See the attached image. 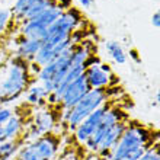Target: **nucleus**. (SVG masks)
I'll return each mask as SVG.
<instances>
[{
    "label": "nucleus",
    "instance_id": "9b49d317",
    "mask_svg": "<svg viewBox=\"0 0 160 160\" xmlns=\"http://www.w3.org/2000/svg\"><path fill=\"white\" fill-rule=\"evenodd\" d=\"M13 42H15V48L12 50V54L28 61H34L35 55L38 54L39 48L42 47V41L39 39L26 38L19 34L13 37Z\"/></svg>",
    "mask_w": 160,
    "mask_h": 160
},
{
    "label": "nucleus",
    "instance_id": "5701e85b",
    "mask_svg": "<svg viewBox=\"0 0 160 160\" xmlns=\"http://www.w3.org/2000/svg\"><path fill=\"white\" fill-rule=\"evenodd\" d=\"M92 160H106V159H105V157H99V156H95V157H93Z\"/></svg>",
    "mask_w": 160,
    "mask_h": 160
},
{
    "label": "nucleus",
    "instance_id": "393cba45",
    "mask_svg": "<svg viewBox=\"0 0 160 160\" xmlns=\"http://www.w3.org/2000/svg\"><path fill=\"white\" fill-rule=\"evenodd\" d=\"M159 90H160V89H159Z\"/></svg>",
    "mask_w": 160,
    "mask_h": 160
},
{
    "label": "nucleus",
    "instance_id": "dca6fc26",
    "mask_svg": "<svg viewBox=\"0 0 160 160\" xmlns=\"http://www.w3.org/2000/svg\"><path fill=\"white\" fill-rule=\"evenodd\" d=\"M10 41H12L10 37H8V35H0V61H2V60H3L9 52H10V51L8 50L9 42Z\"/></svg>",
    "mask_w": 160,
    "mask_h": 160
},
{
    "label": "nucleus",
    "instance_id": "412c9836",
    "mask_svg": "<svg viewBox=\"0 0 160 160\" xmlns=\"http://www.w3.org/2000/svg\"><path fill=\"white\" fill-rule=\"evenodd\" d=\"M6 140H8V137H6V132H4V127L2 125L0 127V143H3Z\"/></svg>",
    "mask_w": 160,
    "mask_h": 160
},
{
    "label": "nucleus",
    "instance_id": "4be33fe9",
    "mask_svg": "<svg viewBox=\"0 0 160 160\" xmlns=\"http://www.w3.org/2000/svg\"><path fill=\"white\" fill-rule=\"evenodd\" d=\"M156 101H157V103L160 105V90H157V95H156Z\"/></svg>",
    "mask_w": 160,
    "mask_h": 160
},
{
    "label": "nucleus",
    "instance_id": "f8f14e48",
    "mask_svg": "<svg viewBox=\"0 0 160 160\" xmlns=\"http://www.w3.org/2000/svg\"><path fill=\"white\" fill-rule=\"evenodd\" d=\"M25 102H28L31 106H34L35 109H39V108L47 105V102H48V92L42 88V84L35 83L25 93Z\"/></svg>",
    "mask_w": 160,
    "mask_h": 160
},
{
    "label": "nucleus",
    "instance_id": "423d86ee",
    "mask_svg": "<svg viewBox=\"0 0 160 160\" xmlns=\"http://www.w3.org/2000/svg\"><path fill=\"white\" fill-rule=\"evenodd\" d=\"M63 117L64 109L60 103H47L45 106L37 109L31 119V124L26 128L31 140L47 134V132L58 130L60 124L63 121Z\"/></svg>",
    "mask_w": 160,
    "mask_h": 160
},
{
    "label": "nucleus",
    "instance_id": "9d476101",
    "mask_svg": "<svg viewBox=\"0 0 160 160\" xmlns=\"http://www.w3.org/2000/svg\"><path fill=\"white\" fill-rule=\"evenodd\" d=\"M95 154L89 152L86 146L74 138L73 134L64 137L63 146L54 160H92Z\"/></svg>",
    "mask_w": 160,
    "mask_h": 160
},
{
    "label": "nucleus",
    "instance_id": "aec40b11",
    "mask_svg": "<svg viewBox=\"0 0 160 160\" xmlns=\"http://www.w3.org/2000/svg\"><path fill=\"white\" fill-rule=\"evenodd\" d=\"M10 54H12V51H10V52H9V54L6 55L2 61H0V73L3 72V68H4V66H6V63H8V60H9V57H10Z\"/></svg>",
    "mask_w": 160,
    "mask_h": 160
},
{
    "label": "nucleus",
    "instance_id": "1a4fd4ad",
    "mask_svg": "<svg viewBox=\"0 0 160 160\" xmlns=\"http://www.w3.org/2000/svg\"><path fill=\"white\" fill-rule=\"evenodd\" d=\"M89 90H90V86H89L84 74H82V76H79L77 79L73 80L72 83L63 90L58 103L61 105L64 112H66L67 109H70V108H73V106L76 105Z\"/></svg>",
    "mask_w": 160,
    "mask_h": 160
},
{
    "label": "nucleus",
    "instance_id": "0eeeda50",
    "mask_svg": "<svg viewBox=\"0 0 160 160\" xmlns=\"http://www.w3.org/2000/svg\"><path fill=\"white\" fill-rule=\"evenodd\" d=\"M82 22H83V19H82L80 10L70 6L50 26L47 37L44 38V42H47V44H63V42L72 41L73 34L79 29Z\"/></svg>",
    "mask_w": 160,
    "mask_h": 160
},
{
    "label": "nucleus",
    "instance_id": "39448f33",
    "mask_svg": "<svg viewBox=\"0 0 160 160\" xmlns=\"http://www.w3.org/2000/svg\"><path fill=\"white\" fill-rule=\"evenodd\" d=\"M72 6L70 0H58V3L51 6L50 9L44 10L42 13H39L38 16L32 18L29 21H25L21 25L18 34L26 38L32 39H39L44 41V38L47 37V32L50 29V26L58 19L66 9H68Z\"/></svg>",
    "mask_w": 160,
    "mask_h": 160
},
{
    "label": "nucleus",
    "instance_id": "2eb2a0df",
    "mask_svg": "<svg viewBox=\"0 0 160 160\" xmlns=\"http://www.w3.org/2000/svg\"><path fill=\"white\" fill-rule=\"evenodd\" d=\"M137 160H160V140L156 141L150 148H147Z\"/></svg>",
    "mask_w": 160,
    "mask_h": 160
},
{
    "label": "nucleus",
    "instance_id": "ddd939ff",
    "mask_svg": "<svg viewBox=\"0 0 160 160\" xmlns=\"http://www.w3.org/2000/svg\"><path fill=\"white\" fill-rule=\"evenodd\" d=\"M105 48H106V51H108V54L111 55V58L114 60L115 63L124 64L127 61L125 51L122 50V47L119 45L117 41H108L105 44Z\"/></svg>",
    "mask_w": 160,
    "mask_h": 160
},
{
    "label": "nucleus",
    "instance_id": "f257e3e1",
    "mask_svg": "<svg viewBox=\"0 0 160 160\" xmlns=\"http://www.w3.org/2000/svg\"><path fill=\"white\" fill-rule=\"evenodd\" d=\"M160 140V130L130 119L118 143L108 153L106 160H137Z\"/></svg>",
    "mask_w": 160,
    "mask_h": 160
},
{
    "label": "nucleus",
    "instance_id": "a211bd4d",
    "mask_svg": "<svg viewBox=\"0 0 160 160\" xmlns=\"http://www.w3.org/2000/svg\"><path fill=\"white\" fill-rule=\"evenodd\" d=\"M152 23H153V26H156V28H160V9L152 16Z\"/></svg>",
    "mask_w": 160,
    "mask_h": 160
},
{
    "label": "nucleus",
    "instance_id": "6ab92c4d",
    "mask_svg": "<svg viewBox=\"0 0 160 160\" xmlns=\"http://www.w3.org/2000/svg\"><path fill=\"white\" fill-rule=\"evenodd\" d=\"M77 2H79V4L82 6V8H84V9L92 8L93 3H95V0H77Z\"/></svg>",
    "mask_w": 160,
    "mask_h": 160
},
{
    "label": "nucleus",
    "instance_id": "6e6552de",
    "mask_svg": "<svg viewBox=\"0 0 160 160\" xmlns=\"http://www.w3.org/2000/svg\"><path fill=\"white\" fill-rule=\"evenodd\" d=\"M84 77L88 80L90 89H105L118 86V80L114 76V73L106 64L101 63L98 58H95L92 63L84 70Z\"/></svg>",
    "mask_w": 160,
    "mask_h": 160
},
{
    "label": "nucleus",
    "instance_id": "f03ea898",
    "mask_svg": "<svg viewBox=\"0 0 160 160\" xmlns=\"http://www.w3.org/2000/svg\"><path fill=\"white\" fill-rule=\"evenodd\" d=\"M35 83L38 76L32 72L31 61L10 54L0 76V106L18 101Z\"/></svg>",
    "mask_w": 160,
    "mask_h": 160
},
{
    "label": "nucleus",
    "instance_id": "b1692460",
    "mask_svg": "<svg viewBox=\"0 0 160 160\" xmlns=\"http://www.w3.org/2000/svg\"><path fill=\"white\" fill-rule=\"evenodd\" d=\"M0 2H2V0H0Z\"/></svg>",
    "mask_w": 160,
    "mask_h": 160
},
{
    "label": "nucleus",
    "instance_id": "4468645a",
    "mask_svg": "<svg viewBox=\"0 0 160 160\" xmlns=\"http://www.w3.org/2000/svg\"><path fill=\"white\" fill-rule=\"evenodd\" d=\"M12 22L10 8H0V35H6Z\"/></svg>",
    "mask_w": 160,
    "mask_h": 160
},
{
    "label": "nucleus",
    "instance_id": "f3484780",
    "mask_svg": "<svg viewBox=\"0 0 160 160\" xmlns=\"http://www.w3.org/2000/svg\"><path fill=\"white\" fill-rule=\"evenodd\" d=\"M12 114H13V108H10V106H8V105L0 106V127L4 125V124L10 119Z\"/></svg>",
    "mask_w": 160,
    "mask_h": 160
},
{
    "label": "nucleus",
    "instance_id": "20e7f679",
    "mask_svg": "<svg viewBox=\"0 0 160 160\" xmlns=\"http://www.w3.org/2000/svg\"><path fill=\"white\" fill-rule=\"evenodd\" d=\"M66 135L60 130L29 140L10 160H54Z\"/></svg>",
    "mask_w": 160,
    "mask_h": 160
},
{
    "label": "nucleus",
    "instance_id": "7ed1b4c3",
    "mask_svg": "<svg viewBox=\"0 0 160 160\" xmlns=\"http://www.w3.org/2000/svg\"><path fill=\"white\" fill-rule=\"evenodd\" d=\"M121 95L122 90L118 86H112V88H105V89H90L73 108H70V109L64 112L63 121L60 124L58 130L64 135L72 134L84 118H88L92 112H95L98 108H101L103 103L111 101L112 98L121 96Z\"/></svg>",
    "mask_w": 160,
    "mask_h": 160
}]
</instances>
